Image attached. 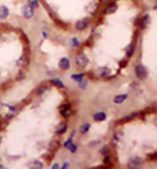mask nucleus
I'll return each instance as SVG.
<instances>
[{"label":"nucleus","instance_id":"0eeeda50","mask_svg":"<svg viewBox=\"0 0 157 169\" xmlns=\"http://www.w3.org/2000/svg\"><path fill=\"white\" fill-rule=\"evenodd\" d=\"M66 130H67V124L65 123V122H61L60 124L57 126V128H56V133L57 134H63V133H65L66 132Z\"/></svg>","mask_w":157,"mask_h":169},{"label":"nucleus","instance_id":"dca6fc26","mask_svg":"<svg viewBox=\"0 0 157 169\" xmlns=\"http://www.w3.org/2000/svg\"><path fill=\"white\" fill-rule=\"evenodd\" d=\"M42 163L39 162V161H33V162H30L29 163V167H32V168H42Z\"/></svg>","mask_w":157,"mask_h":169},{"label":"nucleus","instance_id":"39448f33","mask_svg":"<svg viewBox=\"0 0 157 169\" xmlns=\"http://www.w3.org/2000/svg\"><path fill=\"white\" fill-rule=\"evenodd\" d=\"M59 67L63 70H68L70 68V62H69L68 58H62L59 62Z\"/></svg>","mask_w":157,"mask_h":169},{"label":"nucleus","instance_id":"4468645a","mask_svg":"<svg viewBox=\"0 0 157 169\" xmlns=\"http://www.w3.org/2000/svg\"><path fill=\"white\" fill-rule=\"evenodd\" d=\"M148 23H149V16L148 15H145L140 21V29H145L147 27Z\"/></svg>","mask_w":157,"mask_h":169},{"label":"nucleus","instance_id":"b1692460","mask_svg":"<svg viewBox=\"0 0 157 169\" xmlns=\"http://www.w3.org/2000/svg\"><path fill=\"white\" fill-rule=\"evenodd\" d=\"M72 145H73V142H72V140H71V139H69L68 141L65 142V144H64V147H67V149H69V147H70Z\"/></svg>","mask_w":157,"mask_h":169},{"label":"nucleus","instance_id":"a878e982","mask_svg":"<svg viewBox=\"0 0 157 169\" xmlns=\"http://www.w3.org/2000/svg\"><path fill=\"white\" fill-rule=\"evenodd\" d=\"M121 136H122L121 132H119V133H116L114 135V140H115V141H119V140L121 139Z\"/></svg>","mask_w":157,"mask_h":169},{"label":"nucleus","instance_id":"423d86ee","mask_svg":"<svg viewBox=\"0 0 157 169\" xmlns=\"http://www.w3.org/2000/svg\"><path fill=\"white\" fill-rule=\"evenodd\" d=\"M87 26H89V23L86 20H82V21H79L76 24V29L78 31H84Z\"/></svg>","mask_w":157,"mask_h":169},{"label":"nucleus","instance_id":"6ab92c4d","mask_svg":"<svg viewBox=\"0 0 157 169\" xmlns=\"http://www.w3.org/2000/svg\"><path fill=\"white\" fill-rule=\"evenodd\" d=\"M48 89H49V88H48L47 86H45V85L40 86V87L37 89V95H42V93L44 92L45 90H47Z\"/></svg>","mask_w":157,"mask_h":169},{"label":"nucleus","instance_id":"cd10ccee","mask_svg":"<svg viewBox=\"0 0 157 169\" xmlns=\"http://www.w3.org/2000/svg\"><path fill=\"white\" fill-rule=\"evenodd\" d=\"M69 149H70V150H71V152H75L77 150V145H72L70 147H69Z\"/></svg>","mask_w":157,"mask_h":169},{"label":"nucleus","instance_id":"5701e85b","mask_svg":"<svg viewBox=\"0 0 157 169\" xmlns=\"http://www.w3.org/2000/svg\"><path fill=\"white\" fill-rule=\"evenodd\" d=\"M29 5L35 9V7H38V2L37 0H29Z\"/></svg>","mask_w":157,"mask_h":169},{"label":"nucleus","instance_id":"f8f14e48","mask_svg":"<svg viewBox=\"0 0 157 169\" xmlns=\"http://www.w3.org/2000/svg\"><path fill=\"white\" fill-rule=\"evenodd\" d=\"M106 118V114L104 112H97L93 115V119L95 121H103Z\"/></svg>","mask_w":157,"mask_h":169},{"label":"nucleus","instance_id":"f257e3e1","mask_svg":"<svg viewBox=\"0 0 157 169\" xmlns=\"http://www.w3.org/2000/svg\"><path fill=\"white\" fill-rule=\"evenodd\" d=\"M75 62H76V65L78 67H80V68H84V67H86V65L89 64V59H87V57L84 55V54L81 53L76 56Z\"/></svg>","mask_w":157,"mask_h":169},{"label":"nucleus","instance_id":"bb28decb","mask_svg":"<svg viewBox=\"0 0 157 169\" xmlns=\"http://www.w3.org/2000/svg\"><path fill=\"white\" fill-rule=\"evenodd\" d=\"M108 152H109V150H108V147H104L103 149L100 150V152L103 153V154H106V153H108Z\"/></svg>","mask_w":157,"mask_h":169},{"label":"nucleus","instance_id":"ddd939ff","mask_svg":"<svg viewBox=\"0 0 157 169\" xmlns=\"http://www.w3.org/2000/svg\"><path fill=\"white\" fill-rule=\"evenodd\" d=\"M9 15V10L6 7H0V19H5Z\"/></svg>","mask_w":157,"mask_h":169},{"label":"nucleus","instance_id":"c85d7f7f","mask_svg":"<svg viewBox=\"0 0 157 169\" xmlns=\"http://www.w3.org/2000/svg\"><path fill=\"white\" fill-rule=\"evenodd\" d=\"M103 162L105 163V164H108V163H110V156H105Z\"/></svg>","mask_w":157,"mask_h":169},{"label":"nucleus","instance_id":"7ed1b4c3","mask_svg":"<svg viewBox=\"0 0 157 169\" xmlns=\"http://www.w3.org/2000/svg\"><path fill=\"white\" fill-rule=\"evenodd\" d=\"M136 75L140 80L145 79L146 75H147V72H146V69L145 68V66H142V65H138V66L136 67Z\"/></svg>","mask_w":157,"mask_h":169},{"label":"nucleus","instance_id":"a211bd4d","mask_svg":"<svg viewBox=\"0 0 157 169\" xmlns=\"http://www.w3.org/2000/svg\"><path fill=\"white\" fill-rule=\"evenodd\" d=\"M133 52H135V43H132V45L129 46V48L127 50V56L128 57H132Z\"/></svg>","mask_w":157,"mask_h":169},{"label":"nucleus","instance_id":"2f4dec72","mask_svg":"<svg viewBox=\"0 0 157 169\" xmlns=\"http://www.w3.org/2000/svg\"><path fill=\"white\" fill-rule=\"evenodd\" d=\"M65 167H68V164H67V163H66V164H64V165H63V168H65Z\"/></svg>","mask_w":157,"mask_h":169},{"label":"nucleus","instance_id":"9b49d317","mask_svg":"<svg viewBox=\"0 0 157 169\" xmlns=\"http://www.w3.org/2000/svg\"><path fill=\"white\" fill-rule=\"evenodd\" d=\"M128 98V95L126 93V95H117V97H115L114 98V102L115 103H122L123 101H125L126 99Z\"/></svg>","mask_w":157,"mask_h":169},{"label":"nucleus","instance_id":"9d476101","mask_svg":"<svg viewBox=\"0 0 157 169\" xmlns=\"http://www.w3.org/2000/svg\"><path fill=\"white\" fill-rule=\"evenodd\" d=\"M136 116V112L130 113V114H129V115L125 116V117H123V118L120 120V123H126V122H129V121L133 120V119L135 118Z\"/></svg>","mask_w":157,"mask_h":169},{"label":"nucleus","instance_id":"c756f323","mask_svg":"<svg viewBox=\"0 0 157 169\" xmlns=\"http://www.w3.org/2000/svg\"><path fill=\"white\" fill-rule=\"evenodd\" d=\"M121 67H123V66H124V65H127V61H126V60H124V61H122V62H121Z\"/></svg>","mask_w":157,"mask_h":169},{"label":"nucleus","instance_id":"412c9836","mask_svg":"<svg viewBox=\"0 0 157 169\" xmlns=\"http://www.w3.org/2000/svg\"><path fill=\"white\" fill-rule=\"evenodd\" d=\"M115 10H116V6H115L114 4H112V5H109V6L107 7L106 10H105V12H106L107 14H109V13L115 12Z\"/></svg>","mask_w":157,"mask_h":169},{"label":"nucleus","instance_id":"20e7f679","mask_svg":"<svg viewBox=\"0 0 157 169\" xmlns=\"http://www.w3.org/2000/svg\"><path fill=\"white\" fill-rule=\"evenodd\" d=\"M22 14L25 18L30 19V18H32L33 16L35 11H33V8L32 6H30V5H26V6L23 7V9H22Z\"/></svg>","mask_w":157,"mask_h":169},{"label":"nucleus","instance_id":"393cba45","mask_svg":"<svg viewBox=\"0 0 157 169\" xmlns=\"http://www.w3.org/2000/svg\"><path fill=\"white\" fill-rule=\"evenodd\" d=\"M72 45H73L74 46H78L80 45V41L77 40V38H72Z\"/></svg>","mask_w":157,"mask_h":169},{"label":"nucleus","instance_id":"6e6552de","mask_svg":"<svg viewBox=\"0 0 157 169\" xmlns=\"http://www.w3.org/2000/svg\"><path fill=\"white\" fill-rule=\"evenodd\" d=\"M97 74L100 77H107L108 75H110V70L107 67H101V68L97 70Z\"/></svg>","mask_w":157,"mask_h":169},{"label":"nucleus","instance_id":"7c9ffc66","mask_svg":"<svg viewBox=\"0 0 157 169\" xmlns=\"http://www.w3.org/2000/svg\"><path fill=\"white\" fill-rule=\"evenodd\" d=\"M53 168H59V165L58 164H54L53 166H52Z\"/></svg>","mask_w":157,"mask_h":169},{"label":"nucleus","instance_id":"2eb2a0df","mask_svg":"<svg viewBox=\"0 0 157 169\" xmlns=\"http://www.w3.org/2000/svg\"><path fill=\"white\" fill-rule=\"evenodd\" d=\"M89 128H91V125H89V123H86L84 125H82L81 128H80V132H81L82 134H86L89 132Z\"/></svg>","mask_w":157,"mask_h":169},{"label":"nucleus","instance_id":"f03ea898","mask_svg":"<svg viewBox=\"0 0 157 169\" xmlns=\"http://www.w3.org/2000/svg\"><path fill=\"white\" fill-rule=\"evenodd\" d=\"M143 163V160L142 158L140 157H138V156H135V157H132L128 162V166L130 168H136V167H140V166Z\"/></svg>","mask_w":157,"mask_h":169},{"label":"nucleus","instance_id":"4be33fe9","mask_svg":"<svg viewBox=\"0 0 157 169\" xmlns=\"http://www.w3.org/2000/svg\"><path fill=\"white\" fill-rule=\"evenodd\" d=\"M79 87L81 88V89H86V86H87V82H86V80H83L82 79L81 81H79Z\"/></svg>","mask_w":157,"mask_h":169},{"label":"nucleus","instance_id":"f3484780","mask_svg":"<svg viewBox=\"0 0 157 169\" xmlns=\"http://www.w3.org/2000/svg\"><path fill=\"white\" fill-rule=\"evenodd\" d=\"M51 83H52V84H54L55 86H57L58 88H61V89H64V88H65V86H64V84L62 83V81H60L59 79H53V80H51Z\"/></svg>","mask_w":157,"mask_h":169},{"label":"nucleus","instance_id":"1a4fd4ad","mask_svg":"<svg viewBox=\"0 0 157 169\" xmlns=\"http://www.w3.org/2000/svg\"><path fill=\"white\" fill-rule=\"evenodd\" d=\"M60 112L64 117H69L72 114V111L68 105H63V107L60 109Z\"/></svg>","mask_w":157,"mask_h":169},{"label":"nucleus","instance_id":"aec40b11","mask_svg":"<svg viewBox=\"0 0 157 169\" xmlns=\"http://www.w3.org/2000/svg\"><path fill=\"white\" fill-rule=\"evenodd\" d=\"M83 78H84V74H74V75H72V79L77 81V82L81 81Z\"/></svg>","mask_w":157,"mask_h":169}]
</instances>
